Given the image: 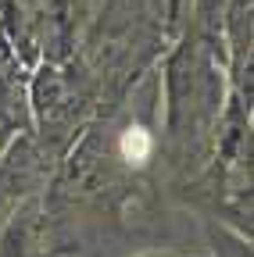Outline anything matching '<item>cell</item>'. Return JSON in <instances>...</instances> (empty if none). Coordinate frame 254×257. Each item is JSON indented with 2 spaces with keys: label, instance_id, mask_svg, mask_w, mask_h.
Instances as JSON below:
<instances>
[{
  "label": "cell",
  "instance_id": "cell-1",
  "mask_svg": "<svg viewBox=\"0 0 254 257\" xmlns=\"http://www.w3.org/2000/svg\"><path fill=\"white\" fill-rule=\"evenodd\" d=\"M150 150H154V140L140 125H129L122 133V140H118V154H122V161H129V165H143L150 157Z\"/></svg>",
  "mask_w": 254,
  "mask_h": 257
}]
</instances>
